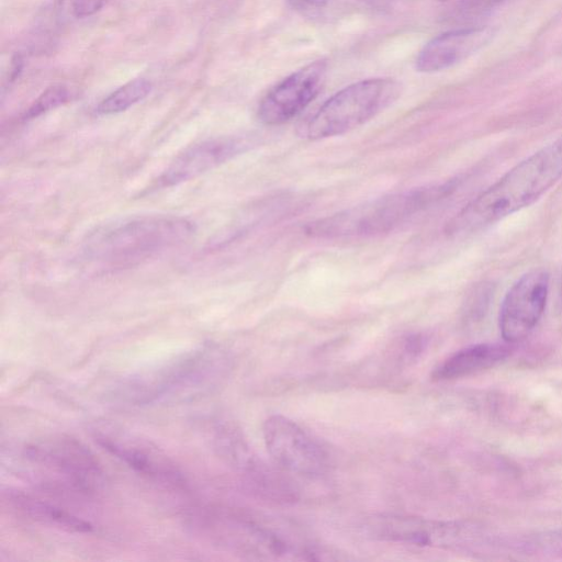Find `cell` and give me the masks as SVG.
<instances>
[{"instance_id": "5b68a950", "label": "cell", "mask_w": 562, "mask_h": 562, "mask_svg": "<svg viewBox=\"0 0 562 562\" xmlns=\"http://www.w3.org/2000/svg\"><path fill=\"white\" fill-rule=\"evenodd\" d=\"M94 435L101 447L143 477L168 487L184 485L181 469L153 442L111 424L97 426Z\"/></svg>"}, {"instance_id": "4fadbf2b", "label": "cell", "mask_w": 562, "mask_h": 562, "mask_svg": "<svg viewBox=\"0 0 562 562\" xmlns=\"http://www.w3.org/2000/svg\"><path fill=\"white\" fill-rule=\"evenodd\" d=\"M511 352L512 348L504 344H477L466 347L438 366L433 373V379L455 380L485 372L505 361Z\"/></svg>"}, {"instance_id": "9a60e30c", "label": "cell", "mask_w": 562, "mask_h": 562, "mask_svg": "<svg viewBox=\"0 0 562 562\" xmlns=\"http://www.w3.org/2000/svg\"><path fill=\"white\" fill-rule=\"evenodd\" d=\"M152 84L146 80H134L118 88L106 97L97 107L100 115H117L137 105L149 96Z\"/></svg>"}, {"instance_id": "e0dca14e", "label": "cell", "mask_w": 562, "mask_h": 562, "mask_svg": "<svg viewBox=\"0 0 562 562\" xmlns=\"http://www.w3.org/2000/svg\"><path fill=\"white\" fill-rule=\"evenodd\" d=\"M104 4L105 0H73V14L77 18L91 17L98 13Z\"/></svg>"}, {"instance_id": "9c48e42d", "label": "cell", "mask_w": 562, "mask_h": 562, "mask_svg": "<svg viewBox=\"0 0 562 562\" xmlns=\"http://www.w3.org/2000/svg\"><path fill=\"white\" fill-rule=\"evenodd\" d=\"M29 462L42 466L84 490L94 489L103 479L97 460L88 449L71 437L32 444L25 449Z\"/></svg>"}, {"instance_id": "6da1fadb", "label": "cell", "mask_w": 562, "mask_h": 562, "mask_svg": "<svg viewBox=\"0 0 562 562\" xmlns=\"http://www.w3.org/2000/svg\"><path fill=\"white\" fill-rule=\"evenodd\" d=\"M562 178V138L517 164L448 223L451 235H467L530 207Z\"/></svg>"}, {"instance_id": "52a82bcc", "label": "cell", "mask_w": 562, "mask_h": 562, "mask_svg": "<svg viewBox=\"0 0 562 562\" xmlns=\"http://www.w3.org/2000/svg\"><path fill=\"white\" fill-rule=\"evenodd\" d=\"M549 274L533 269L509 289L500 309V331L509 344L526 339L541 321L549 294Z\"/></svg>"}, {"instance_id": "5bb4252c", "label": "cell", "mask_w": 562, "mask_h": 562, "mask_svg": "<svg viewBox=\"0 0 562 562\" xmlns=\"http://www.w3.org/2000/svg\"><path fill=\"white\" fill-rule=\"evenodd\" d=\"M7 499L11 507L26 514L31 519L63 528V530L76 533H89L93 526L69 512L54 505L40 501L19 491H10Z\"/></svg>"}, {"instance_id": "ac0fdd59", "label": "cell", "mask_w": 562, "mask_h": 562, "mask_svg": "<svg viewBox=\"0 0 562 562\" xmlns=\"http://www.w3.org/2000/svg\"><path fill=\"white\" fill-rule=\"evenodd\" d=\"M290 2L303 9H321L329 0H290Z\"/></svg>"}, {"instance_id": "7c38bea8", "label": "cell", "mask_w": 562, "mask_h": 562, "mask_svg": "<svg viewBox=\"0 0 562 562\" xmlns=\"http://www.w3.org/2000/svg\"><path fill=\"white\" fill-rule=\"evenodd\" d=\"M220 455L243 476L249 479L253 486L265 492L274 493V474L265 468L258 460L251 447L244 440L243 435L234 427H223L217 436Z\"/></svg>"}, {"instance_id": "d6986e66", "label": "cell", "mask_w": 562, "mask_h": 562, "mask_svg": "<svg viewBox=\"0 0 562 562\" xmlns=\"http://www.w3.org/2000/svg\"><path fill=\"white\" fill-rule=\"evenodd\" d=\"M362 2H370V0H362Z\"/></svg>"}, {"instance_id": "277c9868", "label": "cell", "mask_w": 562, "mask_h": 562, "mask_svg": "<svg viewBox=\"0 0 562 562\" xmlns=\"http://www.w3.org/2000/svg\"><path fill=\"white\" fill-rule=\"evenodd\" d=\"M401 92V84L391 78H372L347 86L311 117L302 136L313 141L342 136L395 104Z\"/></svg>"}, {"instance_id": "2e32d148", "label": "cell", "mask_w": 562, "mask_h": 562, "mask_svg": "<svg viewBox=\"0 0 562 562\" xmlns=\"http://www.w3.org/2000/svg\"><path fill=\"white\" fill-rule=\"evenodd\" d=\"M70 89L64 85H55L47 89L28 109L25 119H35L59 108L71 99Z\"/></svg>"}, {"instance_id": "8fae6325", "label": "cell", "mask_w": 562, "mask_h": 562, "mask_svg": "<svg viewBox=\"0 0 562 562\" xmlns=\"http://www.w3.org/2000/svg\"><path fill=\"white\" fill-rule=\"evenodd\" d=\"M494 36L491 28H471L444 33L426 44L419 54L417 70L434 73L448 69L487 46Z\"/></svg>"}, {"instance_id": "7a4b0ae2", "label": "cell", "mask_w": 562, "mask_h": 562, "mask_svg": "<svg viewBox=\"0 0 562 562\" xmlns=\"http://www.w3.org/2000/svg\"><path fill=\"white\" fill-rule=\"evenodd\" d=\"M195 232L194 223L184 218H134L94 233L85 251L99 263L131 265L186 243Z\"/></svg>"}, {"instance_id": "ba28073f", "label": "cell", "mask_w": 562, "mask_h": 562, "mask_svg": "<svg viewBox=\"0 0 562 562\" xmlns=\"http://www.w3.org/2000/svg\"><path fill=\"white\" fill-rule=\"evenodd\" d=\"M328 75V63L312 62L291 74L262 100L258 117L266 126H280L294 119L316 98Z\"/></svg>"}, {"instance_id": "8992f818", "label": "cell", "mask_w": 562, "mask_h": 562, "mask_svg": "<svg viewBox=\"0 0 562 562\" xmlns=\"http://www.w3.org/2000/svg\"><path fill=\"white\" fill-rule=\"evenodd\" d=\"M263 433L269 455L281 468L306 477L321 476L327 471V453L294 421L273 415L264 423Z\"/></svg>"}, {"instance_id": "3957f363", "label": "cell", "mask_w": 562, "mask_h": 562, "mask_svg": "<svg viewBox=\"0 0 562 562\" xmlns=\"http://www.w3.org/2000/svg\"><path fill=\"white\" fill-rule=\"evenodd\" d=\"M447 186L417 188L378 198L309 224L314 238L339 239L387 233L441 199Z\"/></svg>"}, {"instance_id": "30bf717a", "label": "cell", "mask_w": 562, "mask_h": 562, "mask_svg": "<svg viewBox=\"0 0 562 562\" xmlns=\"http://www.w3.org/2000/svg\"><path fill=\"white\" fill-rule=\"evenodd\" d=\"M256 143L250 137H223L191 145L167 168L160 184L171 187L189 182L249 151Z\"/></svg>"}]
</instances>
